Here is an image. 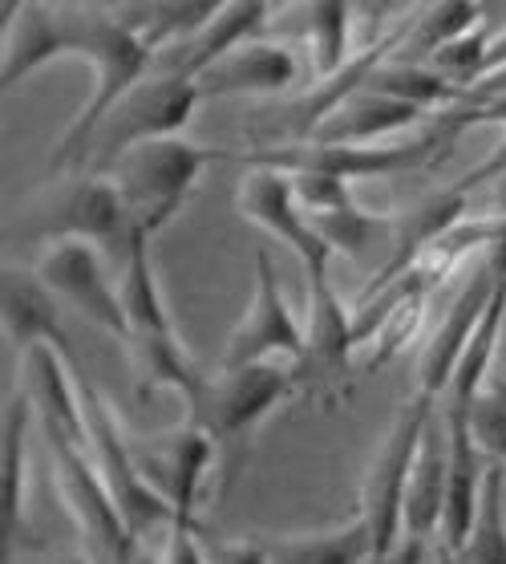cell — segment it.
<instances>
[{"mask_svg": "<svg viewBox=\"0 0 506 564\" xmlns=\"http://www.w3.org/2000/svg\"><path fill=\"white\" fill-rule=\"evenodd\" d=\"M69 57L89 62L94 90L74 115V122L62 130V139L50 151V175L81 171L86 151L98 134L101 118L127 98L142 77L151 74L154 45L118 13H86L74 9V33H69Z\"/></svg>", "mask_w": 506, "mask_h": 564, "instance_id": "6da1fadb", "label": "cell"}, {"mask_svg": "<svg viewBox=\"0 0 506 564\" xmlns=\"http://www.w3.org/2000/svg\"><path fill=\"white\" fill-rule=\"evenodd\" d=\"M53 180L57 183L33 195L25 212L13 219L16 245L41 248L50 240H94L122 269L139 228L130 219V207L114 175L110 171H69V175H53Z\"/></svg>", "mask_w": 506, "mask_h": 564, "instance_id": "7a4b0ae2", "label": "cell"}, {"mask_svg": "<svg viewBox=\"0 0 506 564\" xmlns=\"http://www.w3.org/2000/svg\"><path fill=\"white\" fill-rule=\"evenodd\" d=\"M300 390L296 361H252V366H219L207 370L202 386L183 402L187 423L202 426L228 459V484L243 467L252 438L267 414L279 411Z\"/></svg>", "mask_w": 506, "mask_h": 564, "instance_id": "3957f363", "label": "cell"}, {"mask_svg": "<svg viewBox=\"0 0 506 564\" xmlns=\"http://www.w3.org/2000/svg\"><path fill=\"white\" fill-rule=\"evenodd\" d=\"M118 281H122V308H127V349L134 358V373H139L142 390H170L187 402L195 390L202 386L207 370L195 366L190 349L183 346V337L175 329V317L166 308L163 284H158V272H154L151 260V236H134L122 269H118Z\"/></svg>", "mask_w": 506, "mask_h": 564, "instance_id": "277c9868", "label": "cell"}, {"mask_svg": "<svg viewBox=\"0 0 506 564\" xmlns=\"http://www.w3.org/2000/svg\"><path fill=\"white\" fill-rule=\"evenodd\" d=\"M216 159H235V154L199 147L187 134H163V139H146L139 147H130L110 167V175L122 187L134 228L154 240L187 207L195 183Z\"/></svg>", "mask_w": 506, "mask_h": 564, "instance_id": "5b68a950", "label": "cell"}, {"mask_svg": "<svg viewBox=\"0 0 506 564\" xmlns=\"http://www.w3.org/2000/svg\"><path fill=\"white\" fill-rule=\"evenodd\" d=\"M41 435H45V447H50L57 496H62L65 512H69V520L77 524V532H81V544H86L89 561L130 564L139 540H134V532H130L122 512H118L114 496L106 488V479H101L89 447L81 438L57 431V426H41Z\"/></svg>", "mask_w": 506, "mask_h": 564, "instance_id": "8992f818", "label": "cell"}, {"mask_svg": "<svg viewBox=\"0 0 506 564\" xmlns=\"http://www.w3.org/2000/svg\"><path fill=\"white\" fill-rule=\"evenodd\" d=\"M438 414V402L421 394H409L405 406L393 414L389 431L381 435L377 451L365 467V484H361V508L356 516L373 532V556L389 561L402 549V516H405V488H409V471L418 459L421 435L430 419Z\"/></svg>", "mask_w": 506, "mask_h": 564, "instance_id": "52a82bcc", "label": "cell"}, {"mask_svg": "<svg viewBox=\"0 0 506 564\" xmlns=\"http://www.w3.org/2000/svg\"><path fill=\"white\" fill-rule=\"evenodd\" d=\"M199 106L202 94L195 77L154 74L151 69L110 115L101 118L81 171H110L130 147H139L146 139H163V134H183Z\"/></svg>", "mask_w": 506, "mask_h": 564, "instance_id": "ba28073f", "label": "cell"}, {"mask_svg": "<svg viewBox=\"0 0 506 564\" xmlns=\"http://www.w3.org/2000/svg\"><path fill=\"white\" fill-rule=\"evenodd\" d=\"M110 252L94 240H50L37 248L33 272L50 284L62 305L101 325L106 334L127 346L130 325L122 308V281L110 272Z\"/></svg>", "mask_w": 506, "mask_h": 564, "instance_id": "9c48e42d", "label": "cell"}, {"mask_svg": "<svg viewBox=\"0 0 506 564\" xmlns=\"http://www.w3.org/2000/svg\"><path fill=\"white\" fill-rule=\"evenodd\" d=\"M130 451H134V463H139L142 479L151 484L175 512L178 528H195L199 524V500L202 488H207V475L216 467V438L207 435L202 426L183 423L166 435H142L130 438Z\"/></svg>", "mask_w": 506, "mask_h": 564, "instance_id": "30bf717a", "label": "cell"}, {"mask_svg": "<svg viewBox=\"0 0 506 564\" xmlns=\"http://www.w3.org/2000/svg\"><path fill=\"white\" fill-rule=\"evenodd\" d=\"M235 207L252 228L267 231L272 240L296 252L304 281L308 276H329V260L337 257L332 245L317 231L312 216L304 212L296 183L279 167H248L235 187Z\"/></svg>", "mask_w": 506, "mask_h": 564, "instance_id": "8fae6325", "label": "cell"}, {"mask_svg": "<svg viewBox=\"0 0 506 564\" xmlns=\"http://www.w3.org/2000/svg\"><path fill=\"white\" fill-rule=\"evenodd\" d=\"M308 346V329L304 321L292 313L279 289V272L272 264V252L260 248L255 252V281L252 301L235 321L231 337L223 341V358L219 366H252V361H300Z\"/></svg>", "mask_w": 506, "mask_h": 564, "instance_id": "7c38bea8", "label": "cell"}, {"mask_svg": "<svg viewBox=\"0 0 506 564\" xmlns=\"http://www.w3.org/2000/svg\"><path fill=\"white\" fill-rule=\"evenodd\" d=\"M494 281H498V276H494V269L486 264V260L466 276L458 301L450 305V313L438 321L433 337L426 341V349H421L414 394L430 398V402H442L446 386H450V378H454V370H458V358H462V349L470 346V337H474V329H479L482 313H486V305H491Z\"/></svg>", "mask_w": 506, "mask_h": 564, "instance_id": "4fadbf2b", "label": "cell"}, {"mask_svg": "<svg viewBox=\"0 0 506 564\" xmlns=\"http://www.w3.org/2000/svg\"><path fill=\"white\" fill-rule=\"evenodd\" d=\"M446 488H450V447H446L442 414H433L426 435H421L414 471H409V488H405L402 549H397V556H409L414 564H421L426 544L442 532Z\"/></svg>", "mask_w": 506, "mask_h": 564, "instance_id": "5bb4252c", "label": "cell"}, {"mask_svg": "<svg viewBox=\"0 0 506 564\" xmlns=\"http://www.w3.org/2000/svg\"><path fill=\"white\" fill-rule=\"evenodd\" d=\"M300 74V62L288 45L267 37H248L235 50H228L216 65H207L199 82L202 102L211 98H260V94L288 90Z\"/></svg>", "mask_w": 506, "mask_h": 564, "instance_id": "9a60e30c", "label": "cell"}, {"mask_svg": "<svg viewBox=\"0 0 506 564\" xmlns=\"http://www.w3.org/2000/svg\"><path fill=\"white\" fill-rule=\"evenodd\" d=\"M264 25H267V0H228L207 25H199L187 37L170 41L163 50H154L151 69L154 74L199 77L207 65H216L240 41L260 37Z\"/></svg>", "mask_w": 506, "mask_h": 564, "instance_id": "2e32d148", "label": "cell"}, {"mask_svg": "<svg viewBox=\"0 0 506 564\" xmlns=\"http://www.w3.org/2000/svg\"><path fill=\"white\" fill-rule=\"evenodd\" d=\"M4 334L16 349L25 346H53L62 354L74 373H81L86 366L77 361V346L69 329L62 325V301L53 296V289L41 281L33 269L9 264L4 269Z\"/></svg>", "mask_w": 506, "mask_h": 564, "instance_id": "e0dca14e", "label": "cell"}, {"mask_svg": "<svg viewBox=\"0 0 506 564\" xmlns=\"http://www.w3.org/2000/svg\"><path fill=\"white\" fill-rule=\"evenodd\" d=\"M430 118H433L430 110H418V106L397 102L389 94L361 86L341 106H332L304 142H353V147H369V142L389 139V134H405V130L426 127Z\"/></svg>", "mask_w": 506, "mask_h": 564, "instance_id": "ac0fdd59", "label": "cell"}, {"mask_svg": "<svg viewBox=\"0 0 506 564\" xmlns=\"http://www.w3.org/2000/svg\"><path fill=\"white\" fill-rule=\"evenodd\" d=\"M267 564H369L373 532L361 516L329 532H304V536H260Z\"/></svg>", "mask_w": 506, "mask_h": 564, "instance_id": "d6986e66", "label": "cell"}, {"mask_svg": "<svg viewBox=\"0 0 506 564\" xmlns=\"http://www.w3.org/2000/svg\"><path fill=\"white\" fill-rule=\"evenodd\" d=\"M37 414L29 406V398L16 390L9 411H4V540L9 552L25 532L29 512V423Z\"/></svg>", "mask_w": 506, "mask_h": 564, "instance_id": "ffe728a7", "label": "cell"}, {"mask_svg": "<svg viewBox=\"0 0 506 564\" xmlns=\"http://www.w3.org/2000/svg\"><path fill=\"white\" fill-rule=\"evenodd\" d=\"M304 41H308V62L312 74H337L356 50L353 37V0H304L300 9Z\"/></svg>", "mask_w": 506, "mask_h": 564, "instance_id": "44dd1931", "label": "cell"}, {"mask_svg": "<svg viewBox=\"0 0 506 564\" xmlns=\"http://www.w3.org/2000/svg\"><path fill=\"white\" fill-rule=\"evenodd\" d=\"M365 90L389 94L397 102H409L418 110H430V115H438V110H446V106H454L462 98L430 62H418V57H385L365 77Z\"/></svg>", "mask_w": 506, "mask_h": 564, "instance_id": "7402d4cb", "label": "cell"}, {"mask_svg": "<svg viewBox=\"0 0 506 564\" xmlns=\"http://www.w3.org/2000/svg\"><path fill=\"white\" fill-rule=\"evenodd\" d=\"M482 29V9L479 0H426V9L418 13V21L405 25L402 50L393 57H418L426 62L430 53H438L450 41L466 37Z\"/></svg>", "mask_w": 506, "mask_h": 564, "instance_id": "603a6c76", "label": "cell"}, {"mask_svg": "<svg viewBox=\"0 0 506 564\" xmlns=\"http://www.w3.org/2000/svg\"><path fill=\"white\" fill-rule=\"evenodd\" d=\"M454 564H506V463H491L466 544Z\"/></svg>", "mask_w": 506, "mask_h": 564, "instance_id": "cb8c5ba5", "label": "cell"}, {"mask_svg": "<svg viewBox=\"0 0 506 564\" xmlns=\"http://www.w3.org/2000/svg\"><path fill=\"white\" fill-rule=\"evenodd\" d=\"M317 231L332 245V252H344V257H373L385 245H393V231H397V219L377 216V212H365L356 204H344L337 212H320L312 216Z\"/></svg>", "mask_w": 506, "mask_h": 564, "instance_id": "d4e9b609", "label": "cell"}, {"mask_svg": "<svg viewBox=\"0 0 506 564\" xmlns=\"http://www.w3.org/2000/svg\"><path fill=\"white\" fill-rule=\"evenodd\" d=\"M223 4L228 0H139L130 13H118V17H127L154 50H163L170 41L187 37L199 25H207Z\"/></svg>", "mask_w": 506, "mask_h": 564, "instance_id": "484cf974", "label": "cell"}, {"mask_svg": "<svg viewBox=\"0 0 506 564\" xmlns=\"http://www.w3.org/2000/svg\"><path fill=\"white\" fill-rule=\"evenodd\" d=\"M426 62H430L458 94L474 90L482 77L491 74V33H486V29H474L466 37H458V41H450V45H442L438 53H430Z\"/></svg>", "mask_w": 506, "mask_h": 564, "instance_id": "4316f807", "label": "cell"}, {"mask_svg": "<svg viewBox=\"0 0 506 564\" xmlns=\"http://www.w3.org/2000/svg\"><path fill=\"white\" fill-rule=\"evenodd\" d=\"M470 435L491 463H506V370L470 402Z\"/></svg>", "mask_w": 506, "mask_h": 564, "instance_id": "83f0119b", "label": "cell"}, {"mask_svg": "<svg viewBox=\"0 0 506 564\" xmlns=\"http://www.w3.org/2000/svg\"><path fill=\"white\" fill-rule=\"evenodd\" d=\"M292 183H296V195L308 216H320V212H337V207L353 204V183L341 180V175H329V171H288Z\"/></svg>", "mask_w": 506, "mask_h": 564, "instance_id": "f1b7e54d", "label": "cell"}, {"mask_svg": "<svg viewBox=\"0 0 506 564\" xmlns=\"http://www.w3.org/2000/svg\"><path fill=\"white\" fill-rule=\"evenodd\" d=\"M409 9V0H353V37L356 50H369L377 45L381 37L393 33V17Z\"/></svg>", "mask_w": 506, "mask_h": 564, "instance_id": "f546056e", "label": "cell"}, {"mask_svg": "<svg viewBox=\"0 0 506 564\" xmlns=\"http://www.w3.org/2000/svg\"><path fill=\"white\" fill-rule=\"evenodd\" d=\"M158 564H211L207 561V549H202V532H195V528H175V532L163 540Z\"/></svg>", "mask_w": 506, "mask_h": 564, "instance_id": "4dcf8cb0", "label": "cell"}, {"mask_svg": "<svg viewBox=\"0 0 506 564\" xmlns=\"http://www.w3.org/2000/svg\"><path fill=\"white\" fill-rule=\"evenodd\" d=\"M498 175H506V130H503V139L494 142V151L486 154V159H482L479 167L474 171H466V175H462V180L454 183V187H462V192H482V187H491L494 180H498Z\"/></svg>", "mask_w": 506, "mask_h": 564, "instance_id": "1f68e13d", "label": "cell"}, {"mask_svg": "<svg viewBox=\"0 0 506 564\" xmlns=\"http://www.w3.org/2000/svg\"><path fill=\"white\" fill-rule=\"evenodd\" d=\"M211 564H267L264 561V540L260 536H243V540H223L211 549L207 556Z\"/></svg>", "mask_w": 506, "mask_h": 564, "instance_id": "d6a6232c", "label": "cell"}, {"mask_svg": "<svg viewBox=\"0 0 506 564\" xmlns=\"http://www.w3.org/2000/svg\"><path fill=\"white\" fill-rule=\"evenodd\" d=\"M479 9H482V29L491 37L498 29H506V0H479Z\"/></svg>", "mask_w": 506, "mask_h": 564, "instance_id": "836d02e7", "label": "cell"}, {"mask_svg": "<svg viewBox=\"0 0 506 564\" xmlns=\"http://www.w3.org/2000/svg\"><path fill=\"white\" fill-rule=\"evenodd\" d=\"M494 65H506V29H498L491 37V69Z\"/></svg>", "mask_w": 506, "mask_h": 564, "instance_id": "e575fe53", "label": "cell"}, {"mask_svg": "<svg viewBox=\"0 0 506 564\" xmlns=\"http://www.w3.org/2000/svg\"><path fill=\"white\" fill-rule=\"evenodd\" d=\"M25 4H29V0H4V13H0V17H4V25H9V21H16Z\"/></svg>", "mask_w": 506, "mask_h": 564, "instance_id": "d590c367", "label": "cell"}, {"mask_svg": "<svg viewBox=\"0 0 506 564\" xmlns=\"http://www.w3.org/2000/svg\"><path fill=\"white\" fill-rule=\"evenodd\" d=\"M369 564H414L409 556H389V561H369Z\"/></svg>", "mask_w": 506, "mask_h": 564, "instance_id": "8d00e7d4", "label": "cell"}]
</instances>
